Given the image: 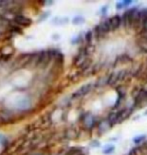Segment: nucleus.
Segmentation results:
<instances>
[{
    "label": "nucleus",
    "mask_w": 147,
    "mask_h": 155,
    "mask_svg": "<svg viewBox=\"0 0 147 155\" xmlns=\"http://www.w3.org/2000/svg\"><path fill=\"white\" fill-rule=\"evenodd\" d=\"M14 23L18 24L20 26H29L31 24V19L28 17L24 16V15H21V14H17L14 16Z\"/></svg>",
    "instance_id": "f257e3e1"
},
{
    "label": "nucleus",
    "mask_w": 147,
    "mask_h": 155,
    "mask_svg": "<svg viewBox=\"0 0 147 155\" xmlns=\"http://www.w3.org/2000/svg\"><path fill=\"white\" fill-rule=\"evenodd\" d=\"M92 88H93L92 84H86V85L81 87V88L78 90L77 92L74 93L73 97L74 98H80V97H83V96H86L91 91V90H92Z\"/></svg>",
    "instance_id": "f03ea898"
},
{
    "label": "nucleus",
    "mask_w": 147,
    "mask_h": 155,
    "mask_svg": "<svg viewBox=\"0 0 147 155\" xmlns=\"http://www.w3.org/2000/svg\"><path fill=\"white\" fill-rule=\"evenodd\" d=\"M145 102H147L146 91H144V90H141V91H139L138 94L136 95L135 102H134V106H135V107L140 106V105H142L143 103H145Z\"/></svg>",
    "instance_id": "7ed1b4c3"
},
{
    "label": "nucleus",
    "mask_w": 147,
    "mask_h": 155,
    "mask_svg": "<svg viewBox=\"0 0 147 155\" xmlns=\"http://www.w3.org/2000/svg\"><path fill=\"white\" fill-rule=\"evenodd\" d=\"M95 123H96L95 117H94L91 113H87L85 115V118H84V124H85V126L88 129H91L94 127Z\"/></svg>",
    "instance_id": "20e7f679"
},
{
    "label": "nucleus",
    "mask_w": 147,
    "mask_h": 155,
    "mask_svg": "<svg viewBox=\"0 0 147 155\" xmlns=\"http://www.w3.org/2000/svg\"><path fill=\"white\" fill-rule=\"evenodd\" d=\"M98 27H99V29H100V32L102 33L103 36H104L106 33L110 32L111 30H112L111 25H110V22H109V19L104 20L101 24H99Z\"/></svg>",
    "instance_id": "39448f33"
},
{
    "label": "nucleus",
    "mask_w": 147,
    "mask_h": 155,
    "mask_svg": "<svg viewBox=\"0 0 147 155\" xmlns=\"http://www.w3.org/2000/svg\"><path fill=\"white\" fill-rule=\"evenodd\" d=\"M111 127H112L111 124L109 123V121L107 119L103 120V121H101V122L99 123V125H98L99 133H100V134H104V133L107 132L108 130H110Z\"/></svg>",
    "instance_id": "423d86ee"
},
{
    "label": "nucleus",
    "mask_w": 147,
    "mask_h": 155,
    "mask_svg": "<svg viewBox=\"0 0 147 155\" xmlns=\"http://www.w3.org/2000/svg\"><path fill=\"white\" fill-rule=\"evenodd\" d=\"M132 109H124V110H121L118 112V123H121L123 122L124 120H126L128 117L131 115L132 113Z\"/></svg>",
    "instance_id": "0eeeda50"
},
{
    "label": "nucleus",
    "mask_w": 147,
    "mask_h": 155,
    "mask_svg": "<svg viewBox=\"0 0 147 155\" xmlns=\"http://www.w3.org/2000/svg\"><path fill=\"white\" fill-rule=\"evenodd\" d=\"M121 17L118 16V15H115V16L111 17L110 19H109V22H110V25H111V28L112 30H115L117 29L119 26H120L121 24Z\"/></svg>",
    "instance_id": "6e6552de"
},
{
    "label": "nucleus",
    "mask_w": 147,
    "mask_h": 155,
    "mask_svg": "<svg viewBox=\"0 0 147 155\" xmlns=\"http://www.w3.org/2000/svg\"><path fill=\"white\" fill-rule=\"evenodd\" d=\"M120 81V79H119V72L117 73H112L110 76H109V78L107 79V85L109 86H113L115 85L117 82H119Z\"/></svg>",
    "instance_id": "1a4fd4ad"
},
{
    "label": "nucleus",
    "mask_w": 147,
    "mask_h": 155,
    "mask_svg": "<svg viewBox=\"0 0 147 155\" xmlns=\"http://www.w3.org/2000/svg\"><path fill=\"white\" fill-rule=\"evenodd\" d=\"M68 22V17H55L52 19V24L55 25H65Z\"/></svg>",
    "instance_id": "9d476101"
},
{
    "label": "nucleus",
    "mask_w": 147,
    "mask_h": 155,
    "mask_svg": "<svg viewBox=\"0 0 147 155\" xmlns=\"http://www.w3.org/2000/svg\"><path fill=\"white\" fill-rule=\"evenodd\" d=\"M107 120L109 121V123L111 124V126H113L116 123H118V112L110 113V114H109L108 118H107Z\"/></svg>",
    "instance_id": "9b49d317"
},
{
    "label": "nucleus",
    "mask_w": 147,
    "mask_h": 155,
    "mask_svg": "<svg viewBox=\"0 0 147 155\" xmlns=\"http://www.w3.org/2000/svg\"><path fill=\"white\" fill-rule=\"evenodd\" d=\"M115 150V146L114 145H106L104 147V149H103V154L105 155H110L114 152Z\"/></svg>",
    "instance_id": "f8f14e48"
},
{
    "label": "nucleus",
    "mask_w": 147,
    "mask_h": 155,
    "mask_svg": "<svg viewBox=\"0 0 147 155\" xmlns=\"http://www.w3.org/2000/svg\"><path fill=\"white\" fill-rule=\"evenodd\" d=\"M84 22H85V18L82 16H76L72 20V23H73L74 25H81V24H83Z\"/></svg>",
    "instance_id": "ddd939ff"
},
{
    "label": "nucleus",
    "mask_w": 147,
    "mask_h": 155,
    "mask_svg": "<svg viewBox=\"0 0 147 155\" xmlns=\"http://www.w3.org/2000/svg\"><path fill=\"white\" fill-rule=\"evenodd\" d=\"M146 139V135H140V136H137V137H135L133 139V142L135 144H139L141 143V142H143Z\"/></svg>",
    "instance_id": "4468645a"
},
{
    "label": "nucleus",
    "mask_w": 147,
    "mask_h": 155,
    "mask_svg": "<svg viewBox=\"0 0 147 155\" xmlns=\"http://www.w3.org/2000/svg\"><path fill=\"white\" fill-rule=\"evenodd\" d=\"M92 38H93V32H92V30H89L85 35V39L88 45H90V43L92 42Z\"/></svg>",
    "instance_id": "2eb2a0df"
},
{
    "label": "nucleus",
    "mask_w": 147,
    "mask_h": 155,
    "mask_svg": "<svg viewBox=\"0 0 147 155\" xmlns=\"http://www.w3.org/2000/svg\"><path fill=\"white\" fill-rule=\"evenodd\" d=\"M140 19H141V22L147 19V8L140 10Z\"/></svg>",
    "instance_id": "dca6fc26"
},
{
    "label": "nucleus",
    "mask_w": 147,
    "mask_h": 155,
    "mask_svg": "<svg viewBox=\"0 0 147 155\" xmlns=\"http://www.w3.org/2000/svg\"><path fill=\"white\" fill-rule=\"evenodd\" d=\"M49 13H51L49 11H46V12H45L43 14L40 15V17L38 18V22H42V20H45L46 18H48V17L49 16Z\"/></svg>",
    "instance_id": "f3484780"
},
{
    "label": "nucleus",
    "mask_w": 147,
    "mask_h": 155,
    "mask_svg": "<svg viewBox=\"0 0 147 155\" xmlns=\"http://www.w3.org/2000/svg\"><path fill=\"white\" fill-rule=\"evenodd\" d=\"M121 2H122V5H123V8H126L130 4H132V1H131V0H124V1H121Z\"/></svg>",
    "instance_id": "a211bd4d"
},
{
    "label": "nucleus",
    "mask_w": 147,
    "mask_h": 155,
    "mask_svg": "<svg viewBox=\"0 0 147 155\" xmlns=\"http://www.w3.org/2000/svg\"><path fill=\"white\" fill-rule=\"evenodd\" d=\"M6 142H7V138L5 137L4 135H1L0 134V144H4V143H6Z\"/></svg>",
    "instance_id": "6ab92c4d"
},
{
    "label": "nucleus",
    "mask_w": 147,
    "mask_h": 155,
    "mask_svg": "<svg viewBox=\"0 0 147 155\" xmlns=\"http://www.w3.org/2000/svg\"><path fill=\"white\" fill-rule=\"evenodd\" d=\"M91 146L92 147H99L100 146V142L97 141V140H94L91 142Z\"/></svg>",
    "instance_id": "aec40b11"
},
{
    "label": "nucleus",
    "mask_w": 147,
    "mask_h": 155,
    "mask_svg": "<svg viewBox=\"0 0 147 155\" xmlns=\"http://www.w3.org/2000/svg\"><path fill=\"white\" fill-rule=\"evenodd\" d=\"M107 9H108V5H106V6H104V7L101 8V12H102L103 15L106 14V11H107Z\"/></svg>",
    "instance_id": "412c9836"
},
{
    "label": "nucleus",
    "mask_w": 147,
    "mask_h": 155,
    "mask_svg": "<svg viewBox=\"0 0 147 155\" xmlns=\"http://www.w3.org/2000/svg\"><path fill=\"white\" fill-rule=\"evenodd\" d=\"M142 23H143V30L147 31V19H145L144 21H142Z\"/></svg>",
    "instance_id": "4be33fe9"
},
{
    "label": "nucleus",
    "mask_w": 147,
    "mask_h": 155,
    "mask_svg": "<svg viewBox=\"0 0 147 155\" xmlns=\"http://www.w3.org/2000/svg\"><path fill=\"white\" fill-rule=\"evenodd\" d=\"M59 38H61V35H54V39H55V40L59 39Z\"/></svg>",
    "instance_id": "5701e85b"
},
{
    "label": "nucleus",
    "mask_w": 147,
    "mask_h": 155,
    "mask_svg": "<svg viewBox=\"0 0 147 155\" xmlns=\"http://www.w3.org/2000/svg\"><path fill=\"white\" fill-rule=\"evenodd\" d=\"M144 115H147V111H146V112L144 113Z\"/></svg>",
    "instance_id": "b1692460"
},
{
    "label": "nucleus",
    "mask_w": 147,
    "mask_h": 155,
    "mask_svg": "<svg viewBox=\"0 0 147 155\" xmlns=\"http://www.w3.org/2000/svg\"><path fill=\"white\" fill-rule=\"evenodd\" d=\"M146 94H147V91H146Z\"/></svg>",
    "instance_id": "393cba45"
}]
</instances>
